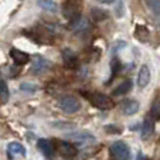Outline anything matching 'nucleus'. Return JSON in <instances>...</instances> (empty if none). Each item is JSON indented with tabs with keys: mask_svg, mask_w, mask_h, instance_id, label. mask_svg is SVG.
<instances>
[{
	"mask_svg": "<svg viewBox=\"0 0 160 160\" xmlns=\"http://www.w3.org/2000/svg\"><path fill=\"white\" fill-rule=\"evenodd\" d=\"M88 99L92 103V106L101 109V111H109V109L115 108L113 99L105 94H91V95H88Z\"/></svg>",
	"mask_w": 160,
	"mask_h": 160,
	"instance_id": "1",
	"label": "nucleus"
},
{
	"mask_svg": "<svg viewBox=\"0 0 160 160\" xmlns=\"http://www.w3.org/2000/svg\"><path fill=\"white\" fill-rule=\"evenodd\" d=\"M58 106H60L61 111H64L65 113H75V112L79 111L81 108V103L72 95H65V97H61L60 101H58Z\"/></svg>",
	"mask_w": 160,
	"mask_h": 160,
	"instance_id": "2",
	"label": "nucleus"
},
{
	"mask_svg": "<svg viewBox=\"0 0 160 160\" xmlns=\"http://www.w3.org/2000/svg\"><path fill=\"white\" fill-rule=\"evenodd\" d=\"M109 152H111V156L113 157V160H129V156H130L129 146L125 142H122V140L112 143Z\"/></svg>",
	"mask_w": 160,
	"mask_h": 160,
	"instance_id": "3",
	"label": "nucleus"
},
{
	"mask_svg": "<svg viewBox=\"0 0 160 160\" xmlns=\"http://www.w3.org/2000/svg\"><path fill=\"white\" fill-rule=\"evenodd\" d=\"M62 13L65 18L71 20V23H72L77 18L81 17V4L77 2H65L62 6Z\"/></svg>",
	"mask_w": 160,
	"mask_h": 160,
	"instance_id": "4",
	"label": "nucleus"
},
{
	"mask_svg": "<svg viewBox=\"0 0 160 160\" xmlns=\"http://www.w3.org/2000/svg\"><path fill=\"white\" fill-rule=\"evenodd\" d=\"M55 150H57L62 157H74L77 153H78L75 146H74L71 142H65V140L57 142V149H55Z\"/></svg>",
	"mask_w": 160,
	"mask_h": 160,
	"instance_id": "5",
	"label": "nucleus"
},
{
	"mask_svg": "<svg viewBox=\"0 0 160 160\" xmlns=\"http://www.w3.org/2000/svg\"><path fill=\"white\" fill-rule=\"evenodd\" d=\"M37 148L42 152V154H44L45 157H48V159H51L55 153V145L48 139H38Z\"/></svg>",
	"mask_w": 160,
	"mask_h": 160,
	"instance_id": "6",
	"label": "nucleus"
},
{
	"mask_svg": "<svg viewBox=\"0 0 160 160\" xmlns=\"http://www.w3.org/2000/svg\"><path fill=\"white\" fill-rule=\"evenodd\" d=\"M153 130H154V119L152 118L150 115H146L145 119H143V123H142V139H148L153 135Z\"/></svg>",
	"mask_w": 160,
	"mask_h": 160,
	"instance_id": "7",
	"label": "nucleus"
},
{
	"mask_svg": "<svg viewBox=\"0 0 160 160\" xmlns=\"http://www.w3.org/2000/svg\"><path fill=\"white\" fill-rule=\"evenodd\" d=\"M67 139L72 140V142H78V143H88V142H94L95 136L88 132H75V133L67 135Z\"/></svg>",
	"mask_w": 160,
	"mask_h": 160,
	"instance_id": "8",
	"label": "nucleus"
},
{
	"mask_svg": "<svg viewBox=\"0 0 160 160\" xmlns=\"http://www.w3.org/2000/svg\"><path fill=\"white\" fill-rule=\"evenodd\" d=\"M150 70H149L148 65H142L139 70V74H138V85L139 88H146L149 84H150Z\"/></svg>",
	"mask_w": 160,
	"mask_h": 160,
	"instance_id": "9",
	"label": "nucleus"
},
{
	"mask_svg": "<svg viewBox=\"0 0 160 160\" xmlns=\"http://www.w3.org/2000/svg\"><path fill=\"white\" fill-rule=\"evenodd\" d=\"M48 67H50V64H48V61L45 60V58L37 57L36 60L31 62V70L30 71L33 74H42L44 71L48 70Z\"/></svg>",
	"mask_w": 160,
	"mask_h": 160,
	"instance_id": "10",
	"label": "nucleus"
},
{
	"mask_svg": "<svg viewBox=\"0 0 160 160\" xmlns=\"http://www.w3.org/2000/svg\"><path fill=\"white\" fill-rule=\"evenodd\" d=\"M10 57H12L13 61H14L16 64H18V65H24V64H27L28 61H30V55H28L27 52L21 51V50H17V48L10 50Z\"/></svg>",
	"mask_w": 160,
	"mask_h": 160,
	"instance_id": "11",
	"label": "nucleus"
},
{
	"mask_svg": "<svg viewBox=\"0 0 160 160\" xmlns=\"http://www.w3.org/2000/svg\"><path fill=\"white\" fill-rule=\"evenodd\" d=\"M122 111H123L125 115H135V113H138V111H139V102L135 99H129L126 101V102H123V105H122Z\"/></svg>",
	"mask_w": 160,
	"mask_h": 160,
	"instance_id": "12",
	"label": "nucleus"
},
{
	"mask_svg": "<svg viewBox=\"0 0 160 160\" xmlns=\"http://www.w3.org/2000/svg\"><path fill=\"white\" fill-rule=\"evenodd\" d=\"M62 58H64V64H65L68 68H74L78 64V60H77V55L71 51L70 48H65L62 51Z\"/></svg>",
	"mask_w": 160,
	"mask_h": 160,
	"instance_id": "13",
	"label": "nucleus"
},
{
	"mask_svg": "<svg viewBox=\"0 0 160 160\" xmlns=\"http://www.w3.org/2000/svg\"><path fill=\"white\" fill-rule=\"evenodd\" d=\"M130 89H132V81H130V79H126V81H123L122 84H119L118 87L113 89L112 95H115V97H121V95L128 94Z\"/></svg>",
	"mask_w": 160,
	"mask_h": 160,
	"instance_id": "14",
	"label": "nucleus"
},
{
	"mask_svg": "<svg viewBox=\"0 0 160 160\" xmlns=\"http://www.w3.org/2000/svg\"><path fill=\"white\" fill-rule=\"evenodd\" d=\"M71 28H72L74 31H84V30H88L89 28V21L87 20L85 17H79L77 18L75 21H72L71 23Z\"/></svg>",
	"mask_w": 160,
	"mask_h": 160,
	"instance_id": "15",
	"label": "nucleus"
},
{
	"mask_svg": "<svg viewBox=\"0 0 160 160\" xmlns=\"http://www.w3.org/2000/svg\"><path fill=\"white\" fill-rule=\"evenodd\" d=\"M135 37L139 41L145 42L149 40V37H150V31H149V28L146 27V26H138L135 30Z\"/></svg>",
	"mask_w": 160,
	"mask_h": 160,
	"instance_id": "16",
	"label": "nucleus"
},
{
	"mask_svg": "<svg viewBox=\"0 0 160 160\" xmlns=\"http://www.w3.org/2000/svg\"><path fill=\"white\" fill-rule=\"evenodd\" d=\"M37 4H38L41 9L47 10V12H54L57 9V3L52 2V0H37Z\"/></svg>",
	"mask_w": 160,
	"mask_h": 160,
	"instance_id": "17",
	"label": "nucleus"
},
{
	"mask_svg": "<svg viewBox=\"0 0 160 160\" xmlns=\"http://www.w3.org/2000/svg\"><path fill=\"white\" fill-rule=\"evenodd\" d=\"M9 152L13 154H20V156H24L26 154V149L23 145H20V143L17 142H13L9 145Z\"/></svg>",
	"mask_w": 160,
	"mask_h": 160,
	"instance_id": "18",
	"label": "nucleus"
},
{
	"mask_svg": "<svg viewBox=\"0 0 160 160\" xmlns=\"http://www.w3.org/2000/svg\"><path fill=\"white\" fill-rule=\"evenodd\" d=\"M91 16H92V18H94V20L101 21V20H105V18L108 17V13H106L105 10H102V9L95 7V9L91 10Z\"/></svg>",
	"mask_w": 160,
	"mask_h": 160,
	"instance_id": "19",
	"label": "nucleus"
},
{
	"mask_svg": "<svg viewBox=\"0 0 160 160\" xmlns=\"http://www.w3.org/2000/svg\"><path fill=\"white\" fill-rule=\"evenodd\" d=\"M149 115H150L153 119H160V98L153 102V105H152V108H150V113H149Z\"/></svg>",
	"mask_w": 160,
	"mask_h": 160,
	"instance_id": "20",
	"label": "nucleus"
},
{
	"mask_svg": "<svg viewBox=\"0 0 160 160\" xmlns=\"http://www.w3.org/2000/svg\"><path fill=\"white\" fill-rule=\"evenodd\" d=\"M146 4H148V7L154 13V14L160 16V0H148Z\"/></svg>",
	"mask_w": 160,
	"mask_h": 160,
	"instance_id": "21",
	"label": "nucleus"
},
{
	"mask_svg": "<svg viewBox=\"0 0 160 160\" xmlns=\"http://www.w3.org/2000/svg\"><path fill=\"white\" fill-rule=\"evenodd\" d=\"M0 95L3 98V101H7L9 99V88H7L6 82L0 79Z\"/></svg>",
	"mask_w": 160,
	"mask_h": 160,
	"instance_id": "22",
	"label": "nucleus"
},
{
	"mask_svg": "<svg viewBox=\"0 0 160 160\" xmlns=\"http://www.w3.org/2000/svg\"><path fill=\"white\" fill-rule=\"evenodd\" d=\"M21 89L26 91V92H36L37 87L34 84H31V82H23L21 84Z\"/></svg>",
	"mask_w": 160,
	"mask_h": 160,
	"instance_id": "23",
	"label": "nucleus"
},
{
	"mask_svg": "<svg viewBox=\"0 0 160 160\" xmlns=\"http://www.w3.org/2000/svg\"><path fill=\"white\" fill-rule=\"evenodd\" d=\"M105 130L108 133H116V135H119V133H122V128L116 126V125H108V126H105Z\"/></svg>",
	"mask_w": 160,
	"mask_h": 160,
	"instance_id": "24",
	"label": "nucleus"
}]
</instances>
